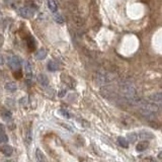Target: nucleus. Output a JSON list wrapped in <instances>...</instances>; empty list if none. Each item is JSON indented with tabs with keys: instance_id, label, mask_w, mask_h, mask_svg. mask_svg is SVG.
Segmentation results:
<instances>
[{
	"instance_id": "1",
	"label": "nucleus",
	"mask_w": 162,
	"mask_h": 162,
	"mask_svg": "<svg viewBox=\"0 0 162 162\" xmlns=\"http://www.w3.org/2000/svg\"><path fill=\"white\" fill-rule=\"evenodd\" d=\"M8 66L12 70H19L20 66H22V60L17 56H11L8 59Z\"/></svg>"
},
{
	"instance_id": "2",
	"label": "nucleus",
	"mask_w": 162,
	"mask_h": 162,
	"mask_svg": "<svg viewBox=\"0 0 162 162\" xmlns=\"http://www.w3.org/2000/svg\"><path fill=\"white\" fill-rule=\"evenodd\" d=\"M34 9L33 7H29V6H26V7H20L18 9V14L23 17V18H32L34 16Z\"/></svg>"
},
{
	"instance_id": "3",
	"label": "nucleus",
	"mask_w": 162,
	"mask_h": 162,
	"mask_svg": "<svg viewBox=\"0 0 162 162\" xmlns=\"http://www.w3.org/2000/svg\"><path fill=\"white\" fill-rule=\"evenodd\" d=\"M138 139L140 140H150V139H154L155 135L152 132H149V131H146V130H143V131H140V132H138Z\"/></svg>"
},
{
	"instance_id": "4",
	"label": "nucleus",
	"mask_w": 162,
	"mask_h": 162,
	"mask_svg": "<svg viewBox=\"0 0 162 162\" xmlns=\"http://www.w3.org/2000/svg\"><path fill=\"white\" fill-rule=\"evenodd\" d=\"M113 79L112 76H109V74H105V73H99L96 75V82L98 84H105V83H109Z\"/></svg>"
},
{
	"instance_id": "5",
	"label": "nucleus",
	"mask_w": 162,
	"mask_h": 162,
	"mask_svg": "<svg viewBox=\"0 0 162 162\" xmlns=\"http://www.w3.org/2000/svg\"><path fill=\"white\" fill-rule=\"evenodd\" d=\"M25 73H26V79H29V80H30V79H32L33 76H34L33 67H32V65H30V63L29 61L25 62Z\"/></svg>"
},
{
	"instance_id": "6",
	"label": "nucleus",
	"mask_w": 162,
	"mask_h": 162,
	"mask_svg": "<svg viewBox=\"0 0 162 162\" xmlns=\"http://www.w3.org/2000/svg\"><path fill=\"white\" fill-rule=\"evenodd\" d=\"M149 99L151 101L162 105V92H155V93L149 95Z\"/></svg>"
},
{
	"instance_id": "7",
	"label": "nucleus",
	"mask_w": 162,
	"mask_h": 162,
	"mask_svg": "<svg viewBox=\"0 0 162 162\" xmlns=\"http://www.w3.org/2000/svg\"><path fill=\"white\" fill-rule=\"evenodd\" d=\"M37 80H38V82H39L41 85H43V86H48V85H49V78L47 77L46 74H43V73L39 74V75H38V77H37Z\"/></svg>"
},
{
	"instance_id": "8",
	"label": "nucleus",
	"mask_w": 162,
	"mask_h": 162,
	"mask_svg": "<svg viewBox=\"0 0 162 162\" xmlns=\"http://www.w3.org/2000/svg\"><path fill=\"white\" fill-rule=\"evenodd\" d=\"M47 55H48L47 50L44 49V48H41L40 50H38V51L36 52L34 56H36V58H37L38 60H44V59H46Z\"/></svg>"
},
{
	"instance_id": "9",
	"label": "nucleus",
	"mask_w": 162,
	"mask_h": 162,
	"mask_svg": "<svg viewBox=\"0 0 162 162\" xmlns=\"http://www.w3.org/2000/svg\"><path fill=\"white\" fill-rule=\"evenodd\" d=\"M148 147H149V142L148 141H140L136 145V150L138 152H142V151H145Z\"/></svg>"
},
{
	"instance_id": "10",
	"label": "nucleus",
	"mask_w": 162,
	"mask_h": 162,
	"mask_svg": "<svg viewBox=\"0 0 162 162\" xmlns=\"http://www.w3.org/2000/svg\"><path fill=\"white\" fill-rule=\"evenodd\" d=\"M0 151L2 152V154H4L5 156H10L13 153V148L10 145H3L1 148H0Z\"/></svg>"
},
{
	"instance_id": "11",
	"label": "nucleus",
	"mask_w": 162,
	"mask_h": 162,
	"mask_svg": "<svg viewBox=\"0 0 162 162\" xmlns=\"http://www.w3.org/2000/svg\"><path fill=\"white\" fill-rule=\"evenodd\" d=\"M36 160L37 162H47V158L45 154L40 149L36 150Z\"/></svg>"
},
{
	"instance_id": "12",
	"label": "nucleus",
	"mask_w": 162,
	"mask_h": 162,
	"mask_svg": "<svg viewBox=\"0 0 162 162\" xmlns=\"http://www.w3.org/2000/svg\"><path fill=\"white\" fill-rule=\"evenodd\" d=\"M59 64L57 63V62L55 61H49V63H48V70L51 71V72H55L57 70H59Z\"/></svg>"
},
{
	"instance_id": "13",
	"label": "nucleus",
	"mask_w": 162,
	"mask_h": 162,
	"mask_svg": "<svg viewBox=\"0 0 162 162\" xmlns=\"http://www.w3.org/2000/svg\"><path fill=\"white\" fill-rule=\"evenodd\" d=\"M126 139L128 140V142H131V143H135L136 141L138 140V134H137L136 132H133V133H129V134H127Z\"/></svg>"
},
{
	"instance_id": "14",
	"label": "nucleus",
	"mask_w": 162,
	"mask_h": 162,
	"mask_svg": "<svg viewBox=\"0 0 162 162\" xmlns=\"http://www.w3.org/2000/svg\"><path fill=\"white\" fill-rule=\"evenodd\" d=\"M118 144L122 148H125V149H127V148L129 147L128 140H127L126 138H124V137H119L118 138Z\"/></svg>"
},
{
	"instance_id": "15",
	"label": "nucleus",
	"mask_w": 162,
	"mask_h": 162,
	"mask_svg": "<svg viewBox=\"0 0 162 162\" xmlns=\"http://www.w3.org/2000/svg\"><path fill=\"white\" fill-rule=\"evenodd\" d=\"M5 89L7 91H10V92H14L16 91V89H17V86L16 84L14 83V82H7V83H5Z\"/></svg>"
},
{
	"instance_id": "16",
	"label": "nucleus",
	"mask_w": 162,
	"mask_h": 162,
	"mask_svg": "<svg viewBox=\"0 0 162 162\" xmlns=\"http://www.w3.org/2000/svg\"><path fill=\"white\" fill-rule=\"evenodd\" d=\"M48 6L52 12H56L57 9H58V6H57V3L55 2V0H48Z\"/></svg>"
},
{
	"instance_id": "17",
	"label": "nucleus",
	"mask_w": 162,
	"mask_h": 162,
	"mask_svg": "<svg viewBox=\"0 0 162 162\" xmlns=\"http://www.w3.org/2000/svg\"><path fill=\"white\" fill-rule=\"evenodd\" d=\"M1 118L4 121H6V122H8V121H10L12 118V113H11V112L6 111L5 109V111H3L2 113H1Z\"/></svg>"
},
{
	"instance_id": "18",
	"label": "nucleus",
	"mask_w": 162,
	"mask_h": 162,
	"mask_svg": "<svg viewBox=\"0 0 162 162\" xmlns=\"http://www.w3.org/2000/svg\"><path fill=\"white\" fill-rule=\"evenodd\" d=\"M27 47L30 51H34V48H36V41L33 37H30L29 40H27Z\"/></svg>"
},
{
	"instance_id": "19",
	"label": "nucleus",
	"mask_w": 162,
	"mask_h": 162,
	"mask_svg": "<svg viewBox=\"0 0 162 162\" xmlns=\"http://www.w3.org/2000/svg\"><path fill=\"white\" fill-rule=\"evenodd\" d=\"M26 143L27 145H30V143H32V140H33V135H32V132H30V130H26Z\"/></svg>"
},
{
	"instance_id": "20",
	"label": "nucleus",
	"mask_w": 162,
	"mask_h": 162,
	"mask_svg": "<svg viewBox=\"0 0 162 162\" xmlns=\"http://www.w3.org/2000/svg\"><path fill=\"white\" fill-rule=\"evenodd\" d=\"M19 105L22 106H23L25 109H26V106L29 105V97H27V96H23L22 98H20Z\"/></svg>"
},
{
	"instance_id": "21",
	"label": "nucleus",
	"mask_w": 162,
	"mask_h": 162,
	"mask_svg": "<svg viewBox=\"0 0 162 162\" xmlns=\"http://www.w3.org/2000/svg\"><path fill=\"white\" fill-rule=\"evenodd\" d=\"M54 19H55V22H56L57 23H60V25H62V23H64V18H63V16H62L61 14H58V13H56V14H54Z\"/></svg>"
},
{
	"instance_id": "22",
	"label": "nucleus",
	"mask_w": 162,
	"mask_h": 162,
	"mask_svg": "<svg viewBox=\"0 0 162 162\" xmlns=\"http://www.w3.org/2000/svg\"><path fill=\"white\" fill-rule=\"evenodd\" d=\"M8 142V137L5 133L0 134V144L2 143H7Z\"/></svg>"
},
{
	"instance_id": "23",
	"label": "nucleus",
	"mask_w": 162,
	"mask_h": 162,
	"mask_svg": "<svg viewBox=\"0 0 162 162\" xmlns=\"http://www.w3.org/2000/svg\"><path fill=\"white\" fill-rule=\"evenodd\" d=\"M59 113H61V115L63 116L64 118H66V119H70L71 118V116H70V113H69V112H67L66 109H59Z\"/></svg>"
},
{
	"instance_id": "24",
	"label": "nucleus",
	"mask_w": 162,
	"mask_h": 162,
	"mask_svg": "<svg viewBox=\"0 0 162 162\" xmlns=\"http://www.w3.org/2000/svg\"><path fill=\"white\" fill-rule=\"evenodd\" d=\"M65 94H66V90H65V89H62V90L59 92V93H58V95H59L60 97H63Z\"/></svg>"
},
{
	"instance_id": "25",
	"label": "nucleus",
	"mask_w": 162,
	"mask_h": 162,
	"mask_svg": "<svg viewBox=\"0 0 162 162\" xmlns=\"http://www.w3.org/2000/svg\"><path fill=\"white\" fill-rule=\"evenodd\" d=\"M2 133H5V128L2 124H0V134H2Z\"/></svg>"
},
{
	"instance_id": "26",
	"label": "nucleus",
	"mask_w": 162,
	"mask_h": 162,
	"mask_svg": "<svg viewBox=\"0 0 162 162\" xmlns=\"http://www.w3.org/2000/svg\"><path fill=\"white\" fill-rule=\"evenodd\" d=\"M4 65V58H3L2 55H0V66Z\"/></svg>"
},
{
	"instance_id": "27",
	"label": "nucleus",
	"mask_w": 162,
	"mask_h": 162,
	"mask_svg": "<svg viewBox=\"0 0 162 162\" xmlns=\"http://www.w3.org/2000/svg\"><path fill=\"white\" fill-rule=\"evenodd\" d=\"M3 41H4V39H3V37L1 36V34H0V47H1L2 45H3Z\"/></svg>"
},
{
	"instance_id": "28",
	"label": "nucleus",
	"mask_w": 162,
	"mask_h": 162,
	"mask_svg": "<svg viewBox=\"0 0 162 162\" xmlns=\"http://www.w3.org/2000/svg\"><path fill=\"white\" fill-rule=\"evenodd\" d=\"M157 157L159 158V159H162V151H161V152H159V153H158Z\"/></svg>"
},
{
	"instance_id": "29",
	"label": "nucleus",
	"mask_w": 162,
	"mask_h": 162,
	"mask_svg": "<svg viewBox=\"0 0 162 162\" xmlns=\"http://www.w3.org/2000/svg\"><path fill=\"white\" fill-rule=\"evenodd\" d=\"M2 18H3V14H2V12H0V22L2 20Z\"/></svg>"
},
{
	"instance_id": "30",
	"label": "nucleus",
	"mask_w": 162,
	"mask_h": 162,
	"mask_svg": "<svg viewBox=\"0 0 162 162\" xmlns=\"http://www.w3.org/2000/svg\"><path fill=\"white\" fill-rule=\"evenodd\" d=\"M3 162H14L13 160H6V161H3Z\"/></svg>"
},
{
	"instance_id": "31",
	"label": "nucleus",
	"mask_w": 162,
	"mask_h": 162,
	"mask_svg": "<svg viewBox=\"0 0 162 162\" xmlns=\"http://www.w3.org/2000/svg\"><path fill=\"white\" fill-rule=\"evenodd\" d=\"M150 162H156V161H155L154 159H151V160H150Z\"/></svg>"
}]
</instances>
